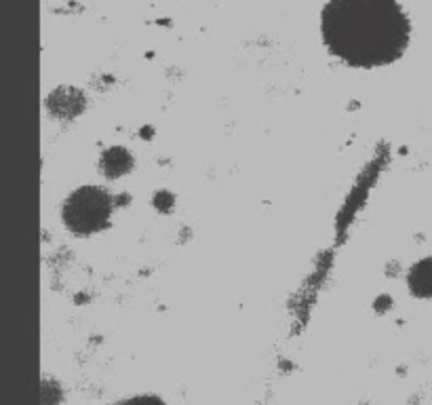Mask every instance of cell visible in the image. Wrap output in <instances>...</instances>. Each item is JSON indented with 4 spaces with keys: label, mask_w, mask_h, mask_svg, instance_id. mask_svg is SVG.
I'll list each match as a JSON object with an SVG mask.
<instances>
[{
    "label": "cell",
    "mask_w": 432,
    "mask_h": 405,
    "mask_svg": "<svg viewBox=\"0 0 432 405\" xmlns=\"http://www.w3.org/2000/svg\"><path fill=\"white\" fill-rule=\"evenodd\" d=\"M323 43L352 68H380L403 57L411 21L398 0H329L321 11Z\"/></svg>",
    "instance_id": "obj_1"
},
{
    "label": "cell",
    "mask_w": 432,
    "mask_h": 405,
    "mask_svg": "<svg viewBox=\"0 0 432 405\" xmlns=\"http://www.w3.org/2000/svg\"><path fill=\"white\" fill-rule=\"evenodd\" d=\"M112 209H114V200L104 188L80 186L65 198L61 220L72 234L89 236L108 228Z\"/></svg>",
    "instance_id": "obj_2"
},
{
    "label": "cell",
    "mask_w": 432,
    "mask_h": 405,
    "mask_svg": "<svg viewBox=\"0 0 432 405\" xmlns=\"http://www.w3.org/2000/svg\"><path fill=\"white\" fill-rule=\"evenodd\" d=\"M47 108L53 116L74 118L85 110V95L78 89L61 87L47 97Z\"/></svg>",
    "instance_id": "obj_3"
},
{
    "label": "cell",
    "mask_w": 432,
    "mask_h": 405,
    "mask_svg": "<svg viewBox=\"0 0 432 405\" xmlns=\"http://www.w3.org/2000/svg\"><path fill=\"white\" fill-rule=\"evenodd\" d=\"M136 160H133L131 152L122 146H112L108 150H104L102 158H99V169L108 180H118L122 176H127Z\"/></svg>",
    "instance_id": "obj_4"
},
{
    "label": "cell",
    "mask_w": 432,
    "mask_h": 405,
    "mask_svg": "<svg viewBox=\"0 0 432 405\" xmlns=\"http://www.w3.org/2000/svg\"><path fill=\"white\" fill-rule=\"evenodd\" d=\"M407 285L415 298L432 300V258H424L411 266L407 275Z\"/></svg>",
    "instance_id": "obj_5"
}]
</instances>
